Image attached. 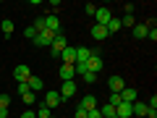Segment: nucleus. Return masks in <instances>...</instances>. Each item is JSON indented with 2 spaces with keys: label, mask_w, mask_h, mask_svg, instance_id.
I'll return each mask as SVG.
<instances>
[{
  "label": "nucleus",
  "mask_w": 157,
  "mask_h": 118,
  "mask_svg": "<svg viewBox=\"0 0 157 118\" xmlns=\"http://www.w3.org/2000/svg\"><path fill=\"white\" fill-rule=\"evenodd\" d=\"M131 113H134V116H147V102H131Z\"/></svg>",
  "instance_id": "f3484780"
},
{
  "label": "nucleus",
  "mask_w": 157,
  "mask_h": 118,
  "mask_svg": "<svg viewBox=\"0 0 157 118\" xmlns=\"http://www.w3.org/2000/svg\"><path fill=\"white\" fill-rule=\"evenodd\" d=\"M26 87H29L32 92H42V89H45V81H42L39 76H32V79L26 81Z\"/></svg>",
  "instance_id": "ddd939ff"
},
{
  "label": "nucleus",
  "mask_w": 157,
  "mask_h": 118,
  "mask_svg": "<svg viewBox=\"0 0 157 118\" xmlns=\"http://www.w3.org/2000/svg\"><path fill=\"white\" fill-rule=\"evenodd\" d=\"M13 79H16L18 84H26L29 79H32V71H29V66H24V63H21V66H16V68H13Z\"/></svg>",
  "instance_id": "f03ea898"
},
{
  "label": "nucleus",
  "mask_w": 157,
  "mask_h": 118,
  "mask_svg": "<svg viewBox=\"0 0 157 118\" xmlns=\"http://www.w3.org/2000/svg\"><path fill=\"white\" fill-rule=\"evenodd\" d=\"M50 118H55V116H50Z\"/></svg>",
  "instance_id": "72a5a7b5"
},
{
  "label": "nucleus",
  "mask_w": 157,
  "mask_h": 118,
  "mask_svg": "<svg viewBox=\"0 0 157 118\" xmlns=\"http://www.w3.org/2000/svg\"><path fill=\"white\" fill-rule=\"evenodd\" d=\"M34 29H37V32H42V29H45V18H37V21H34Z\"/></svg>",
  "instance_id": "c85d7f7f"
},
{
  "label": "nucleus",
  "mask_w": 157,
  "mask_h": 118,
  "mask_svg": "<svg viewBox=\"0 0 157 118\" xmlns=\"http://www.w3.org/2000/svg\"><path fill=\"white\" fill-rule=\"evenodd\" d=\"M60 58H63L66 66H73V63H76V47H66V50L60 53Z\"/></svg>",
  "instance_id": "9d476101"
},
{
  "label": "nucleus",
  "mask_w": 157,
  "mask_h": 118,
  "mask_svg": "<svg viewBox=\"0 0 157 118\" xmlns=\"http://www.w3.org/2000/svg\"><path fill=\"white\" fill-rule=\"evenodd\" d=\"M24 34H26V39H34V37H37V29L29 26V29H24Z\"/></svg>",
  "instance_id": "cd10ccee"
},
{
  "label": "nucleus",
  "mask_w": 157,
  "mask_h": 118,
  "mask_svg": "<svg viewBox=\"0 0 157 118\" xmlns=\"http://www.w3.org/2000/svg\"><path fill=\"white\" fill-rule=\"evenodd\" d=\"M52 39H55V34L47 32V29H42V32H37V37H34L32 42H34L37 47H50V45H52Z\"/></svg>",
  "instance_id": "f257e3e1"
},
{
  "label": "nucleus",
  "mask_w": 157,
  "mask_h": 118,
  "mask_svg": "<svg viewBox=\"0 0 157 118\" xmlns=\"http://www.w3.org/2000/svg\"><path fill=\"white\" fill-rule=\"evenodd\" d=\"M123 87H126V81L121 76H110V81H107V89H110V92H115V95H118Z\"/></svg>",
  "instance_id": "1a4fd4ad"
},
{
  "label": "nucleus",
  "mask_w": 157,
  "mask_h": 118,
  "mask_svg": "<svg viewBox=\"0 0 157 118\" xmlns=\"http://www.w3.org/2000/svg\"><path fill=\"white\" fill-rule=\"evenodd\" d=\"M81 76H84V81H86V84H94V81H97V73H92V71L81 73Z\"/></svg>",
  "instance_id": "393cba45"
},
{
  "label": "nucleus",
  "mask_w": 157,
  "mask_h": 118,
  "mask_svg": "<svg viewBox=\"0 0 157 118\" xmlns=\"http://www.w3.org/2000/svg\"><path fill=\"white\" fill-rule=\"evenodd\" d=\"M110 18H113L110 8H97V11H94V24H100V26H107Z\"/></svg>",
  "instance_id": "39448f33"
},
{
  "label": "nucleus",
  "mask_w": 157,
  "mask_h": 118,
  "mask_svg": "<svg viewBox=\"0 0 157 118\" xmlns=\"http://www.w3.org/2000/svg\"><path fill=\"white\" fill-rule=\"evenodd\" d=\"M34 116H37V118H50V108H47V105H39V110L34 113Z\"/></svg>",
  "instance_id": "412c9836"
},
{
  "label": "nucleus",
  "mask_w": 157,
  "mask_h": 118,
  "mask_svg": "<svg viewBox=\"0 0 157 118\" xmlns=\"http://www.w3.org/2000/svg\"><path fill=\"white\" fill-rule=\"evenodd\" d=\"M68 47V42H66V37H63V34H55V39H52V45L47 47V50L52 53V55H60L63 50H66Z\"/></svg>",
  "instance_id": "7ed1b4c3"
},
{
  "label": "nucleus",
  "mask_w": 157,
  "mask_h": 118,
  "mask_svg": "<svg viewBox=\"0 0 157 118\" xmlns=\"http://www.w3.org/2000/svg\"><path fill=\"white\" fill-rule=\"evenodd\" d=\"M60 102H63V100H60V95H58V92H50V89L45 92V102H42V105H47V108L52 110V108H58Z\"/></svg>",
  "instance_id": "423d86ee"
},
{
  "label": "nucleus",
  "mask_w": 157,
  "mask_h": 118,
  "mask_svg": "<svg viewBox=\"0 0 157 118\" xmlns=\"http://www.w3.org/2000/svg\"><path fill=\"white\" fill-rule=\"evenodd\" d=\"M115 116L118 118H131L134 113H131V102H121V105H115Z\"/></svg>",
  "instance_id": "9b49d317"
},
{
  "label": "nucleus",
  "mask_w": 157,
  "mask_h": 118,
  "mask_svg": "<svg viewBox=\"0 0 157 118\" xmlns=\"http://www.w3.org/2000/svg\"><path fill=\"white\" fill-rule=\"evenodd\" d=\"M0 29H3V32H6V37H8V34L13 32V21H11V18H6V21L0 24Z\"/></svg>",
  "instance_id": "4be33fe9"
},
{
  "label": "nucleus",
  "mask_w": 157,
  "mask_h": 118,
  "mask_svg": "<svg viewBox=\"0 0 157 118\" xmlns=\"http://www.w3.org/2000/svg\"><path fill=\"white\" fill-rule=\"evenodd\" d=\"M21 118H37V116H34L32 110H26V113H21Z\"/></svg>",
  "instance_id": "2f4dec72"
},
{
  "label": "nucleus",
  "mask_w": 157,
  "mask_h": 118,
  "mask_svg": "<svg viewBox=\"0 0 157 118\" xmlns=\"http://www.w3.org/2000/svg\"><path fill=\"white\" fill-rule=\"evenodd\" d=\"M81 108H84V110H94V108H97V100H94L92 95H86L84 100H81Z\"/></svg>",
  "instance_id": "6ab92c4d"
},
{
  "label": "nucleus",
  "mask_w": 157,
  "mask_h": 118,
  "mask_svg": "<svg viewBox=\"0 0 157 118\" xmlns=\"http://www.w3.org/2000/svg\"><path fill=\"white\" fill-rule=\"evenodd\" d=\"M102 66H105V61H102V55H100V53H92V58L86 61V68H89L92 73H97V71H102Z\"/></svg>",
  "instance_id": "20e7f679"
},
{
  "label": "nucleus",
  "mask_w": 157,
  "mask_h": 118,
  "mask_svg": "<svg viewBox=\"0 0 157 118\" xmlns=\"http://www.w3.org/2000/svg\"><path fill=\"white\" fill-rule=\"evenodd\" d=\"M0 118H8V110H6V108H0Z\"/></svg>",
  "instance_id": "473e14b6"
},
{
  "label": "nucleus",
  "mask_w": 157,
  "mask_h": 118,
  "mask_svg": "<svg viewBox=\"0 0 157 118\" xmlns=\"http://www.w3.org/2000/svg\"><path fill=\"white\" fill-rule=\"evenodd\" d=\"M147 37H149L152 42H155V39H157V29H152V26H149V32H147Z\"/></svg>",
  "instance_id": "c756f323"
},
{
  "label": "nucleus",
  "mask_w": 157,
  "mask_h": 118,
  "mask_svg": "<svg viewBox=\"0 0 157 118\" xmlns=\"http://www.w3.org/2000/svg\"><path fill=\"white\" fill-rule=\"evenodd\" d=\"M118 95H121V100H123V102H136V97H139V92H136L134 87H123V89L118 92Z\"/></svg>",
  "instance_id": "6e6552de"
},
{
  "label": "nucleus",
  "mask_w": 157,
  "mask_h": 118,
  "mask_svg": "<svg viewBox=\"0 0 157 118\" xmlns=\"http://www.w3.org/2000/svg\"><path fill=\"white\" fill-rule=\"evenodd\" d=\"M73 118H86V110H84V108H81V105H78L76 110H73Z\"/></svg>",
  "instance_id": "bb28decb"
},
{
  "label": "nucleus",
  "mask_w": 157,
  "mask_h": 118,
  "mask_svg": "<svg viewBox=\"0 0 157 118\" xmlns=\"http://www.w3.org/2000/svg\"><path fill=\"white\" fill-rule=\"evenodd\" d=\"M8 105H11V97H8V95H0V108H6V110H8Z\"/></svg>",
  "instance_id": "a878e982"
},
{
  "label": "nucleus",
  "mask_w": 157,
  "mask_h": 118,
  "mask_svg": "<svg viewBox=\"0 0 157 118\" xmlns=\"http://www.w3.org/2000/svg\"><path fill=\"white\" fill-rule=\"evenodd\" d=\"M147 32H149V24H134V37L136 39H144Z\"/></svg>",
  "instance_id": "2eb2a0df"
},
{
  "label": "nucleus",
  "mask_w": 157,
  "mask_h": 118,
  "mask_svg": "<svg viewBox=\"0 0 157 118\" xmlns=\"http://www.w3.org/2000/svg\"><path fill=\"white\" fill-rule=\"evenodd\" d=\"M89 58H92L89 47H76V63H86ZM76 63H73V66H76Z\"/></svg>",
  "instance_id": "f8f14e48"
},
{
  "label": "nucleus",
  "mask_w": 157,
  "mask_h": 118,
  "mask_svg": "<svg viewBox=\"0 0 157 118\" xmlns=\"http://www.w3.org/2000/svg\"><path fill=\"white\" fill-rule=\"evenodd\" d=\"M97 110H100L102 118H118V116H115V108H113V105H102V108H97Z\"/></svg>",
  "instance_id": "a211bd4d"
},
{
  "label": "nucleus",
  "mask_w": 157,
  "mask_h": 118,
  "mask_svg": "<svg viewBox=\"0 0 157 118\" xmlns=\"http://www.w3.org/2000/svg\"><path fill=\"white\" fill-rule=\"evenodd\" d=\"M21 100H24V105H32L34 102V92H21Z\"/></svg>",
  "instance_id": "b1692460"
},
{
  "label": "nucleus",
  "mask_w": 157,
  "mask_h": 118,
  "mask_svg": "<svg viewBox=\"0 0 157 118\" xmlns=\"http://www.w3.org/2000/svg\"><path fill=\"white\" fill-rule=\"evenodd\" d=\"M73 92H76V81H63V87H60V100H68V97H73Z\"/></svg>",
  "instance_id": "0eeeda50"
},
{
  "label": "nucleus",
  "mask_w": 157,
  "mask_h": 118,
  "mask_svg": "<svg viewBox=\"0 0 157 118\" xmlns=\"http://www.w3.org/2000/svg\"><path fill=\"white\" fill-rule=\"evenodd\" d=\"M121 102H123V100H121V95L110 92V100H107V105H113V108H115V105H121Z\"/></svg>",
  "instance_id": "5701e85b"
},
{
  "label": "nucleus",
  "mask_w": 157,
  "mask_h": 118,
  "mask_svg": "<svg viewBox=\"0 0 157 118\" xmlns=\"http://www.w3.org/2000/svg\"><path fill=\"white\" fill-rule=\"evenodd\" d=\"M73 76H76L73 66H66V63H63V66H60V79H63V81H73Z\"/></svg>",
  "instance_id": "4468645a"
},
{
  "label": "nucleus",
  "mask_w": 157,
  "mask_h": 118,
  "mask_svg": "<svg viewBox=\"0 0 157 118\" xmlns=\"http://www.w3.org/2000/svg\"><path fill=\"white\" fill-rule=\"evenodd\" d=\"M92 37H94L97 42H102V39L107 37V29H105V26H100V24H94V26H92Z\"/></svg>",
  "instance_id": "dca6fc26"
},
{
  "label": "nucleus",
  "mask_w": 157,
  "mask_h": 118,
  "mask_svg": "<svg viewBox=\"0 0 157 118\" xmlns=\"http://www.w3.org/2000/svg\"><path fill=\"white\" fill-rule=\"evenodd\" d=\"M107 34H110V32H118V29H123V26H121V18H115V16H113L110 18V21H107Z\"/></svg>",
  "instance_id": "aec40b11"
},
{
  "label": "nucleus",
  "mask_w": 157,
  "mask_h": 118,
  "mask_svg": "<svg viewBox=\"0 0 157 118\" xmlns=\"http://www.w3.org/2000/svg\"><path fill=\"white\" fill-rule=\"evenodd\" d=\"M94 11H97V6H92V3H86V13H89V16H94Z\"/></svg>",
  "instance_id": "7c9ffc66"
}]
</instances>
